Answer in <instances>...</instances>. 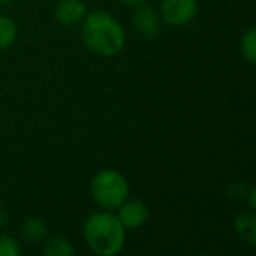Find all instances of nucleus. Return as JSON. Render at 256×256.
Listing matches in <instances>:
<instances>
[{
    "instance_id": "obj_1",
    "label": "nucleus",
    "mask_w": 256,
    "mask_h": 256,
    "mask_svg": "<svg viewBox=\"0 0 256 256\" xmlns=\"http://www.w3.org/2000/svg\"><path fill=\"white\" fill-rule=\"evenodd\" d=\"M81 26L82 44L98 56H114L124 48V28L106 11L86 12Z\"/></svg>"
},
{
    "instance_id": "obj_2",
    "label": "nucleus",
    "mask_w": 256,
    "mask_h": 256,
    "mask_svg": "<svg viewBox=\"0 0 256 256\" xmlns=\"http://www.w3.org/2000/svg\"><path fill=\"white\" fill-rule=\"evenodd\" d=\"M126 230L110 210H98L86 218L82 237L88 248L98 256H116L124 248Z\"/></svg>"
},
{
    "instance_id": "obj_3",
    "label": "nucleus",
    "mask_w": 256,
    "mask_h": 256,
    "mask_svg": "<svg viewBox=\"0 0 256 256\" xmlns=\"http://www.w3.org/2000/svg\"><path fill=\"white\" fill-rule=\"evenodd\" d=\"M90 192L96 206L104 210H114L128 198L130 186L121 172L114 168H104L95 174Z\"/></svg>"
},
{
    "instance_id": "obj_4",
    "label": "nucleus",
    "mask_w": 256,
    "mask_h": 256,
    "mask_svg": "<svg viewBox=\"0 0 256 256\" xmlns=\"http://www.w3.org/2000/svg\"><path fill=\"white\" fill-rule=\"evenodd\" d=\"M198 12V0H162L160 16L170 26H182L193 22Z\"/></svg>"
},
{
    "instance_id": "obj_5",
    "label": "nucleus",
    "mask_w": 256,
    "mask_h": 256,
    "mask_svg": "<svg viewBox=\"0 0 256 256\" xmlns=\"http://www.w3.org/2000/svg\"><path fill=\"white\" fill-rule=\"evenodd\" d=\"M116 216L124 230H136L150 220V207L139 198H126L118 207Z\"/></svg>"
},
{
    "instance_id": "obj_6",
    "label": "nucleus",
    "mask_w": 256,
    "mask_h": 256,
    "mask_svg": "<svg viewBox=\"0 0 256 256\" xmlns=\"http://www.w3.org/2000/svg\"><path fill=\"white\" fill-rule=\"evenodd\" d=\"M132 23H134V28L142 37H146V39H153V37H156L158 32H160V20H158V14L154 12L153 8L146 6V2L136 6L134 14H132Z\"/></svg>"
},
{
    "instance_id": "obj_7",
    "label": "nucleus",
    "mask_w": 256,
    "mask_h": 256,
    "mask_svg": "<svg viewBox=\"0 0 256 256\" xmlns=\"http://www.w3.org/2000/svg\"><path fill=\"white\" fill-rule=\"evenodd\" d=\"M86 16V6L81 0H60L54 8V18L64 25H79Z\"/></svg>"
},
{
    "instance_id": "obj_8",
    "label": "nucleus",
    "mask_w": 256,
    "mask_h": 256,
    "mask_svg": "<svg viewBox=\"0 0 256 256\" xmlns=\"http://www.w3.org/2000/svg\"><path fill=\"white\" fill-rule=\"evenodd\" d=\"M235 230L242 242H246L248 246H254L256 242V218L252 209L244 210L237 216L235 220Z\"/></svg>"
},
{
    "instance_id": "obj_9",
    "label": "nucleus",
    "mask_w": 256,
    "mask_h": 256,
    "mask_svg": "<svg viewBox=\"0 0 256 256\" xmlns=\"http://www.w3.org/2000/svg\"><path fill=\"white\" fill-rule=\"evenodd\" d=\"M22 234L28 242H42L48 235V226L39 218H28L23 223Z\"/></svg>"
},
{
    "instance_id": "obj_10",
    "label": "nucleus",
    "mask_w": 256,
    "mask_h": 256,
    "mask_svg": "<svg viewBox=\"0 0 256 256\" xmlns=\"http://www.w3.org/2000/svg\"><path fill=\"white\" fill-rule=\"evenodd\" d=\"M18 37V25L9 16H0V50H8Z\"/></svg>"
},
{
    "instance_id": "obj_11",
    "label": "nucleus",
    "mask_w": 256,
    "mask_h": 256,
    "mask_svg": "<svg viewBox=\"0 0 256 256\" xmlns=\"http://www.w3.org/2000/svg\"><path fill=\"white\" fill-rule=\"evenodd\" d=\"M76 252L74 246L65 237H53L46 242L44 254L46 256H72Z\"/></svg>"
},
{
    "instance_id": "obj_12",
    "label": "nucleus",
    "mask_w": 256,
    "mask_h": 256,
    "mask_svg": "<svg viewBox=\"0 0 256 256\" xmlns=\"http://www.w3.org/2000/svg\"><path fill=\"white\" fill-rule=\"evenodd\" d=\"M240 51L242 56L249 62V64H254L256 62V28L251 26V28L246 30V34L240 39Z\"/></svg>"
},
{
    "instance_id": "obj_13",
    "label": "nucleus",
    "mask_w": 256,
    "mask_h": 256,
    "mask_svg": "<svg viewBox=\"0 0 256 256\" xmlns=\"http://www.w3.org/2000/svg\"><path fill=\"white\" fill-rule=\"evenodd\" d=\"M22 248L11 235H0V256H20Z\"/></svg>"
},
{
    "instance_id": "obj_14",
    "label": "nucleus",
    "mask_w": 256,
    "mask_h": 256,
    "mask_svg": "<svg viewBox=\"0 0 256 256\" xmlns=\"http://www.w3.org/2000/svg\"><path fill=\"white\" fill-rule=\"evenodd\" d=\"M256 192H254V188H251V192H249V209H252L254 210V207H256Z\"/></svg>"
},
{
    "instance_id": "obj_15",
    "label": "nucleus",
    "mask_w": 256,
    "mask_h": 256,
    "mask_svg": "<svg viewBox=\"0 0 256 256\" xmlns=\"http://www.w3.org/2000/svg\"><path fill=\"white\" fill-rule=\"evenodd\" d=\"M8 221H9V214L6 212V209L0 207V228L4 226V224H8Z\"/></svg>"
},
{
    "instance_id": "obj_16",
    "label": "nucleus",
    "mask_w": 256,
    "mask_h": 256,
    "mask_svg": "<svg viewBox=\"0 0 256 256\" xmlns=\"http://www.w3.org/2000/svg\"><path fill=\"white\" fill-rule=\"evenodd\" d=\"M120 2H123V4H126V6H132V8H136V6H139V4H144L146 0H120Z\"/></svg>"
},
{
    "instance_id": "obj_17",
    "label": "nucleus",
    "mask_w": 256,
    "mask_h": 256,
    "mask_svg": "<svg viewBox=\"0 0 256 256\" xmlns=\"http://www.w3.org/2000/svg\"><path fill=\"white\" fill-rule=\"evenodd\" d=\"M12 0H0V4H4V6H8V4H11Z\"/></svg>"
}]
</instances>
